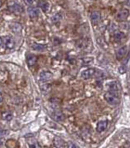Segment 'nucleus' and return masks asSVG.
<instances>
[{"label":"nucleus","mask_w":130,"mask_h":148,"mask_svg":"<svg viewBox=\"0 0 130 148\" xmlns=\"http://www.w3.org/2000/svg\"><path fill=\"white\" fill-rule=\"evenodd\" d=\"M14 45H15V42L11 36H6L3 37H1V48L3 49H4L6 48L9 49H11L14 48Z\"/></svg>","instance_id":"nucleus-2"},{"label":"nucleus","mask_w":130,"mask_h":148,"mask_svg":"<svg viewBox=\"0 0 130 148\" xmlns=\"http://www.w3.org/2000/svg\"><path fill=\"white\" fill-rule=\"evenodd\" d=\"M9 10L13 12V13L18 14V13H21L23 11V8L20 4H18L17 3H13L9 5Z\"/></svg>","instance_id":"nucleus-5"},{"label":"nucleus","mask_w":130,"mask_h":148,"mask_svg":"<svg viewBox=\"0 0 130 148\" xmlns=\"http://www.w3.org/2000/svg\"><path fill=\"white\" fill-rule=\"evenodd\" d=\"M3 119H4L5 121H10L12 119V114L9 112H6L3 114Z\"/></svg>","instance_id":"nucleus-18"},{"label":"nucleus","mask_w":130,"mask_h":148,"mask_svg":"<svg viewBox=\"0 0 130 148\" xmlns=\"http://www.w3.org/2000/svg\"><path fill=\"white\" fill-rule=\"evenodd\" d=\"M127 53V46H122L121 48H119L116 51V58L117 60L121 61L124 58V56H126Z\"/></svg>","instance_id":"nucleus-6"},{"label":"nucleus","mask_w":130,"mask_h":148,"mask_svg":"<svg viewBox=\"0 0 130 148\" xmlns=\"http://www.w3.org/2000/svg\"><path fill=\"white\" fill-rule=\"evenodd\" d=\"M24 1H25V3H26L27 4L30 5V4H32V3H34V1H35V0H24Z\"/></svg>","instance_id":"nucleus-19"},{"label":"nucleus","mask_w":130,"mask_h":148,"mask_svg":"<svg viewBox=\"0 0 130 148\" xmlns=\"http://www.w3.org/2000/svg\"><path fill=\"white\" fill-rule=\"evenodd\" d=\"M108 127V121H101L97 123V126H96V131L98 133H102L104 132Z\"/></svg>","instance_id":"nucleus-7"},{"label":"nucleus","mask_w":130,"mask_h":148,"mask_svg":"<svg viewBox=\"0 0 130 148\" xmlns=\"http://www.w3.org/2000/svg\"><path fill=\"white\" fill-rule=\"evenodd\" d=\"M53 75L52 73L49 72V71H42L40 73V79L41 81L43 82H47V81H50L51 78H52Z\"/></svg>","instance_id":"nucleus-12"},{"label":"nucleus","mask_w":130,"mask_h":148,"mask_svg":"<svg viewBox=\"0 0 130 148\" xmlns=\"http://www.w3.org/2000/svg\"><path fill=\"white\" fill-rule=\"evenodd\" d=\"M26 61H27V63L30 67H32L36 64V61H37V57L33 55V54H28L27 56H26Z\"/></svg>","instance_id":"nucleus-9"},{"label":"nucleus","mask_w":130,"mask_h":148,"mask_svg":"<svg viewBox=\"0 0 130 148\" xmlns=\"http://www.w3.org/2000/svg\"><path fill=\"white\" fill-rule=\"evenodd\" d=\"M33 49L36 51H43L45 50V47L40 44H33Z\"/></svg>","instance_id":"nucleus-17"},{"label":"nucleus","mask_w":130,"mask_h":148,"mask_svg":"<svg viewBox=\"0 0 130 148\" xmlns=\"http://www.w3.org/2000/svg\"><path fill=\"white\" fill-rule=\"evenodd\" d=\"M96 74V69L90 68V69H88L83 71L81 74V77L84 80H89V79L92 78L93 76H95Z\"/></svg>","instance_id":"nucleus-3"},{"label":"nucleus","mask_w":130,"mask_h":148,"mask_svg":"<svg viewBox=\"0 0 130 148\" xmlns=\"http://www.w3.org/2000/svg\"><path fill=\"white\" fill-rule=\"evenodd\" d=\"M27 12L31 18H34L39 16V10L36 7H32V6L29 7L27 9Z\"/></svg>","instance_id":"nucleus-8"},{"label":"nucleus","mask_w":130,"mask_h":148,"mask_svg":"<svg viewBox=\"0 0 130 148\" xmlns=\"http://www.w3.org/2000/svg\"><path fill=\"white\" fill-rule=\"evenodd\" d=\"M52 117H53V119H54L56 121H57V122H62V121H64V115H63V114L61 111H59V110H56V111L53 112Z\"/></svg>","instance_id":"nucleus-10"},{"label":"nucleus","mask_w":130,"mask_h":148,"mask_svg":"<svg viewBox=\"0 0 130 148\" xmlns=\"http://www.w3.org/2000/svg\"><path fill=\"white\" fill-rule=\"evenodd\" d=\"M129 16V10L127 9H122L116 13V17L118 21H124L128 18Z\"/></svg>","instance_id":"nucleus-4"},{"label":"nucleus","mask_w":130,"mask_h":148,"mask_svg":"<svg viewBox=\"0 0 130 148\" xmlns=\"http://www.w3.org/2000/svg\"><path fill=\"white\" fill-rule=\"evenodd\" d=\"M124 37H125V35L122 32H117L115 34V36H114V38L116 42H121Z\"/></svg>","instance_id":"nucleus-15"},{"label":"nucleus","mask_w":130,"mask_h":148,"mask_svg":"<svg viewBox=\"0 0 130 148\" xmlns=\"http://www.w3.org/2000/svg\"><path fill=\"white\" fill-rule=\"evenodd\" d=\"M37 5L43 12H47L50 9V3L48 1H45V0H40L38 2Z\"/></svg>","instance_id":"nucleus-11"},{"label":"nucleus","mask_w":130,"mask_h":148,"mask_svg":"<svg viewBox=\"0 0 130 148\" xmlns=\"http://www.w3.org/2000/svg\"><path fill=\"white\" fill-rule=\"evenodd\" d=\"M62 19V15L60 13H56V15H54L52 17H51V21L53 23H58L60 22Z\"/></svg>","instance_id":"nucleus-16"},{"label":"nucleus","mask_w":130,"mask_h":148,"mask_svg":"<svg viewBox=\"0 0 130 148\" xmlns=\"http://www.w3.org/2000/svg\"><path fill=\"white\" fill-rule=\"evenodd\" d=\"M90 20L91 22L96 24L97 23H99V21L101 20V14L99 11H93L90 15Z\"/></svg>","instance_id":"nucleus-13"},{"label":"nucleus","mask_w":130,"mask_h":148,"mask_svg":"<svg viewBox=\"0 0 130 148\" xmlns=\"http://www.w3.org/2000/svg\"><path fill=\"white\" fill-rule=\"evenodd\" d=\"M104 99L105 101L111 106H116L119 104L120 102V98L118 96L117 94H116L114 91L110 90L108 91L105 95H104Z\"/></svg>","instance_id":"nucleus-1"},{"label":"nucleus","mask_w":130,"mask_h":148,"mask_svg":"<svg viewBox=\"0 0 130 148\" xmlns=\"http://www.w3.org/2000/svg\"><path fill=\"white\" fill-rule=\"evenodd\" d=\"M10 29L14 31V32H19L22 29V26L21 24L17 23H12L10 25Z\"/></svg>","instance_id":"nucleus-14"},{"label":"nucleus","mask_w":130,"mask_h":148,"mask_svg":"<svg viewBox=\"0 0 130 148\" xmlns=\"http://www.w3.org/2000/svg\"><path fill=\"white\" fill-rule=\"evenodd\" d=\"M69 145H70V146H69V147H75V148L78 147L77 146H76L75 144H72V143H69Z\"/></svg>","instance_id":"nucleus-20"}]
</instances>
